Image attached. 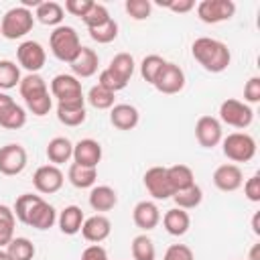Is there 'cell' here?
Masks as SVG:
<instances>
[{
    "instance_id": "18",
    "label": "cell",
    "mask_w": 260,
    "mask_h": 260,
    "mask_svg": "<svg viewBox=\"0 0 260 260\" xmlns=\"http://www.w3.org/2000/svg\"><path fill=\"white\" fill-rule=\"evenodd\" d=\"M112 232V221L104 215V213H95L87 219H83V225H81V236L91 242V244H100L104 242Z\"/></svg>"
},
{
    "instance_id": "7",
    "label": "cell",
    "mask_w": 260,
    "mask_h": 260,
    "mask_svg": "<svg viewBox=\"0 0 260 260\" xmlns=\"http://www.w3.org/2000/svg\"><path fill=\"white\" fill-rule=\"evenodd\" d=\"M219 120L232 128H248L254 120V110L246 104V102H240V100H234V98H228L221 102L219 106Z\"/></svg>"
},
{
    "instance_id": "6",
    "label": "cell",
    "mask_w": 260,
    "mask_h": 260,
    "mask_svg": "<svg viewBox=\"0 0 260 260\" xmlns=\"http://www.w3.org/2000/svg\"><path fill=\"white\" fill-rule=\"evenodd\" d=\"M221 150L232 162H248L256 154V140L248 132H232L221 138Z\"/></svg>"
},
{
    "instance_id": "48",
    "label": "cell",
    "mask_w": 260,
    "mask_h": 260,
    "mask_svg": "<svg viewBox=\"0 0 260 260\" xmlns=\"http://www.w3.org/2000/svg\"><path fill=\"white\" fill-rule=\"evenodd\" d=\"M156 4H158V6L169 8V10L177 12V14H187V12H191V10L195 8V2H193V0H171V2L156 0Z\"/></svg>"
},
{
    "instance_id": "50",
    "label": "cell",
    "mask_w": 260,
    "mask_h": 260,
    "mask_svg": "<svg viewBox=\"0 0 260 260\" xmlns=\"http://www.w3.org/2000/svg\"><path fill=\"white\" fill-rule=\"evenodd\" d=\"M248 260H260V244H254V246H252Z\"/></svg>"
},
{
    "instance_id": "37",
    "label": "cell",
    "mask_w": 260,
    "mask_h": 260,
    "mask_svg": "<svg viewBox=\"0 0 260 260\" xmlns=\"http://www.w3.org/2000/svg\"><path fill=\"white\" fill-rule=\"evenodd\" d=\"M114 95H116V93L104 89L102 85H93V87L87 91V98H85V100H87L89 106L95 108V110H110V108H114Z\"/></svg>"
},
{
    "instance_id": "38",
    "label": "cell",
    "mask_w": 260,
    "mask_h": 260,
    "mask_svg": "<svg viewBox=\"0 0 260 260\" xmlns=\"http://www.w3.org/2000/svg\"><path fill=\"white\" fill-rule=\"evenodd\" d=\"M87 30H89L91 41H95L100 45H108L118 37V22L114 18H110L108 22H104V24H100L95 28H87Z\"/></svg>"
},
{
    "instance_id": "2",
    "label": "cell",
    "mask_w": 260,
    "mask_h": 260,
    "mask_svg": "<svg viewBox=\"0 0 260 260\" xmlns=\"http://www.w3.org/2000/svg\"><path fill=\"white\" fill-rule=\"evenodd\" d=\"M193 59L209 73H221L230 67L232 53L225 43L211 39V37H199L191 45Z\"/></svg>"
},
{
    "instance_id": "42",
    "label": "cell",
    "mask_w": 260,
    "mask_h": 260,
    "mask_svg": "<svg viewBox=\"0 0 260 260\" xmlns=\"http://www.w3.org/2000/svg\"><path fill=\"white\" fill-rule=\"evenodd\" d=\"M124 8H126V12H128L134 20H144V18H148L150 12H152L150 0H126Z\"/></svg>"
},
{
    "instance_id": "41",
    "label": "cell",
    "mask_w": 260,
    "mask_h": 260,
    "mask_svg": "<svg viewBox=\"0 0 260 260\" xmlns=\"http://www.w3.org/2000/svg\"><path fill=\"white\" fill-rule=\"evenodd\" d=\"M24 104H26V108H28L30 114H35V116L41 118V116H47L51 112V108H53V95L47 91L43 95H37L32 100H26Z\"/></svg>"
},
{
    "instance_id": "44",
    "label": "cell",
    "mask_w": 260,
    "mask_h": 260,
    "mask_svg": "<svg viewBox=\"0 0 260 260\" xmlns=\"http://www.w3.org/2000/svg\"><path fill=\"white\" fill-rule=\"evenodd\" d=\"M162 260H195V256L187 244H171L167 248Z\"/></svg>"
},
{
    "instance_id": "9",
    "label": "cell",
    "mask_w": 260,
    "mask_h": 260,
    "mask_svg": "<svg viewBox=\"0 0 260 260\" xmlns=\"http://www.w3.org/2000/svg\"><path fill=\"white\" fill-rule=\"evenodd\" d=\"M26 150L18 142L0 146V173L6 177H16L26 169Z\"/></svg>"
},
{
    "instance_id": "39",
    "label": "cell",
    "mask_w": 260,
    "mask_h": 260,
    "mask_svg": "<svg viewBox=\"0 0 260 260\" xmlns=\"http://www.w3.org/2000/svg\"><path fill=\"white\" fill-rule=\"evenodd\" d=\"M165 63H167V61H165L160 55H146V57L142 59V63H140V75H142V79L152 85L154 79H156V75H158V71L162 69Z\"/></svg>"
},
{
    "instance_id": "3",
    "label": "cell",
    "mask_w": 260,
    "mask_h": 260,
    "mask_svg": "<svg viewBox=\"0 0 260 260\" xmlns=\"http://www.w3.org/2000/svg\"><path fill=\"white\" fill-rule=\"evenodd\" d=\"M49 47H51V53L55 55V59H59L63 63H71L83 45L73 26L61 24V26H55L53 32L49 35Z\"/></svg>"
},
{
    "instance_id": "43",
    "label": "cell",
    "mask_w": 260,
    "mask_h": 260,
    "mask_svg": "<svg viewBox=\"0 0 260 260\" xmlns=\"http://www.w3.org/2000/svg\"><path fill=\"white\" fill-rule=\"evenodd\" d=\"M98 85H102L104 89H108V91H112V93H116V91H120V89H124L128 83H124L122 79H118L108 67L100 73V77H98Z\"/></svg>"
},
{
    "instance_id": "46",
    "label": "cell",
    "mask_w": 260,
    "mask_h": 260,
    "mask_svg": "<svg viewBox=\"0 0 260 260\" xmlns=\"http://www.w3.org/2000/svg\"><path fill=\"white\" fill-rule=\"evenodd\" d=\"M244 195H246L248 201L260 203V173L252 175V177L244 183Z\"/></svg>"
},
{
    "instance_id": "12",
    "label": "cell",
    "mask_w": 260,
    "mask_h": 260,
    "mask_svg": "<svg viewBox=\"0 0 260 260\" xmlns=\"http://www.w3.org/2000/svg\"><path fill=\"white\" fill-rule=\"evenodd\" d=\"M152 85L156 87V91L167 93V95L179 93L185 87V73H183V69L179 65L167 61L162 65V69L158 71V75H156V79H154Z\"/></svg>"
},
{
    "instance_id": "22",
    "label": "cell",
    "mask_w": 260,
    "mask_h": 260,
    "mask_svg": "<svg viewBox=\"0 0 260 260\" xmlns=\"http://www.w3.org/2000/svg\"><path fill=\"white\" fill-rule=\"evenodd\" d=\"M118 203V193L110 185H93L89 191V205L93 211H110Z\"/></svg>"
},
{
    "instance_id": "13",
    "label": "cell",
    "mask_w": 260,
    "mask_h": 260,
    "mask_svg": "<svg viewBox=\"0 0 260 260\" xmlns=\"http://www.w3.org/2000/svg\"><path fill=\"white\" fill-rule=\"evenodd\" d=\"M142 181H144L146 191H148L154 199H158V201L171 199V197L175 195V191H173V187H171V183H169V177H167V167H150V169L144 173Z\"/></svg>"
},
{
    "instance_id": "1",
    "label": "cell",
    "mask_w": 260,
    "mask_h": 260,
    "mask_svg": "<svg viewBox=\"0 0 260 260\" xmlns=\"http://www.w3.org/2000/svg\"><path fill=\"white\" fill-rule=\"evenodd\" d=\"M14 217L24 223V225H30L35 230H49L55 225L57 221V211L51 203H47L41 195H32V193H22L16 197L14 201Z\"/></svg>"
},
{
    "instance_id": "4",
    "label": "cell",
    "mask_w": 260,
    "mask_h": 260,
    "mask_svg": "<svg viewBox=\"0 0 260 260\" xmlns=\"http://www.w3.org/2000/svg\"><path fill=\"white\" fill-rule=\"evenodd\" d=\"M32 26H35L32 10H28L24 6H14L4 12L2 22H0V35L8 41H16V39H22L24 35H28L32 30Z\"/></svg>"
},
{
    "instance_id": "17",
    "label": "cell",
    "mask_w": 260,
    "mask_h": 260,
    "mask_svg": "<svg viewBox=\"0 0 260 260\" xmlns=\"http://www.w3.org/2000/svg\"><path fill=\"white\" fill-rule=\"evenodd\" d=\"M102 160V144L93 138H81L73 144V162L81 167H93L98 169V162Z\"/></svg>"
},
{
    "instance_id": "45",
    "label": "cell",
    "mask_w": 260,
    "mask_h": 260,
    "mask_svg": "<svg viewBox=\"0 0 260 260\" xmlns=\"http://www.w3.org/2000/svg\"><path fill=\"white\" fill-rule=\"evenodd\" d=\"M244 102L250 106V104H258L260 102V77L254 75L246 81L244 85Z\"/></svg>"
},
{
    "instance_id": "30",
    "label": "cell",
    "mask_w": 260,
    "mask_h": 260,
    "mask_svg": "<svg viewBox=\"0 0 260 260\" xmlns=\"http://www.w3.org/2000/svg\"><path fill=\"white\" fill-rule=\"evenodd\" d=\"M18 91H20V95H22L24 102H26V100H32V98H37V95L47 93L49 87H47V81H45L39 73H26V75L20 79V83H18Z\"/></svg>"
},
{
    "instance_id": "35",
    "label": "cell",
    "mask_w": 260,
    "mask_h": 260,
    "mask_svg": "<svg viewBox=\"0 0 260 260\" xmlns=\"http://www.w3.org/2000/svg\"><path fill=\"white\" fill-rule=\"evenodd\" d=\"M130 250H132V258H134V260H154V256H156L154 242H152L146 234H138V236L132 240Z\"/></svg>"
},
{
    "instance_id": "28",
    "label": "cell",
    "mask_w": 260,
    "mask_h": 260,
    "mask_svg": "<svg viewBox=\"0 0 260 260\" xmlns=\"http://www.w3.org/2000/svg\"><path fill=\"white\" fill-rule=\"evenodd\" d=\"M167 177H169V183L173 187V191H183L191 185H195V175L191 171V167L187 165H173V167H167Z\"/></svg>"
},
{
    "instance_id": "25",
    "label": "cell",
    "mask_w": 260,
    "mask_h": 260,
    "mask_svg": "<svg viewBox=\"0 0 260 260\" xmlns=\"http://www.w3.org/2000/svg\"><path fill=\"white\" fill-rule=\"evenodd\" d=\"M83 211L81 207L77 205H67L65 209H61L59 217H57V223H59V230L65 234V236H75L77 232H81V225H83Z\"/></svg>"
},
{
    "instance_id": "19",
    "label": "cell",
    "mask_w": 260,
    "mask_h": 260,
    "mask_svg": "<svg viewBox=\"0 0 260 260\" xmlns=\"http://www.w3.org/2000/svg\"><path fill=\"white\" fill-rule=\"evenodd\" d=\"M132 219H134V223H136V228H140V230H144V232H150V230H154L156 225H158V221H160V211H158V207H156V203L154 201H138L136 205H134V209H132Z\"/></svg>"
},
{
    "instance_id": "51",
    "label": "cell",
    "mask_w": 260,
    "mask_h": 260,
    "mask_svg": "<svg viewBox=\"0 0 260 260\" xmlns=\"http://www.w3.org/2000/svg\"><path fill=\"white\" fill-rule=\"evenodd\" d=\"M258 219H260V213L256 211V213H254V217H252V232H254L256 236H260V228H258Z\"/></svg>"
},
{
    "instance_id": "40",
    "label": "cell",
    "mask_w": 260,
    "mask_h": 260,
    "mask_svg": "<svg viewBox=\"0 0 260 260\" xmlns=\"http://www.w3.org/2000/svg\"><path fill=\"white\" fill-rule=\"evenodd\" d=\"M112 16H110V12H108V8L104 6V4H98V2H93V6L89 8V12L81 18L83 20V24L87 26V28H95V26H100V24H104V22H108Z\"/></svg>"
},
{
    "instance_id": "14",
    "label": "cell",
    "mask_w": 260,
    "mask_h": 260,
    "mask_svg": "<svg viewBox=\"0 0 260 260\" xmlns=\"http://www.w3.org/2000/svg\"><path fill=\"white\" fill-rule=\"evenodd\" d=\"M26 124V112L8 93L0 91V126L8 130H18Z\"/></svg>"
},
{
    "instance_id": "10",
    "label": "cell",
    "mask_w": 260,
    "mask_h": 260,
    "mask_svg": "<svg viewBox=\"0 0 260 260\" xmlns=\"http://www.w3.org/2000/svg\"><path fill=\"white\" fill-rule=\"evenodd\" d=\"M16 59H18V65L28 73H39L45 67L47 53L39 41H22L16 49Z\"/></svg>"
},
{
    "instance_id": "34",
    "label": "cell",
    "mask_w": 260,
    "mask_h": 260,
    "mask_svg": "<svg viewBox=\"0 0 260 260\" xmlns=\"http://www.w3.org/2000/svg\"><path fill=\"white\" fill-rule=\"evenodd\" d=\"M6 252L12 260H32L35 258V244L28 238H12L6 246Z\"/></svg>"
},
{
    "instance_id": "21",
    "label": "cell",
    "mask_w": 260,
    "mask_h": 260,
    "mask_svg": "<svg viewBox=\"0 0 260 260\" xmlns=\"http://www.w3.org/2000/svg\"><path fill=\"white\" fill-rule=\"evenodd\" d=\"M110 122L118 130H132L140 122V114L132 104H116L110 112Z\"/></svg>"
},
{
    "instance_id": "32",
    "label": "cell",
    "mask_w": 260,
    "mask_h": 260,
    "mask_svg": "<svg viewBox=\"0 0 260 260\" xmlns=\"http://www.w3.org/2000/svg\"><path fill=\"white\" fill-rule=\"evenodd\" d=\"M173 201H175V205L179 209H185V211L187 209H195L203 201V189L195 183V185H191V187H187L183 191H177L173 195Z\"/></svg>"
},
{
    "instance_id": "53",
    "label": "cell",
    "mask_w": 260,
    "mask_h": 260,
    "mask_svg": "<svg viewBox=\"0 0 260 260\" xmlns=\"http://www.w3.org/2000/svg\"><path fill=\"white\" fill-rule=\"evenodd\" d=\"M246 260H248V258H246Z\"/></svg>"
},
{
    "instance_id": "23",
    "label": "cell",
    "mask_w": 260,
    "mask_h": 260,
    "mask_svg": "<svg viewBox=\"0 0 260 260\" xmlns=\"http://www.w3.org/2000/svg\"><path fill=\"white\" fill-rule=\"evenodd\" d=\"M47 158L55 167L67 162L69 158H73V142L67 136H55V138H51L49 144H47Z\"/></svg>"
},
{
    "instance_id": "47",
    "label": "cell",
    "mask_w": 260,
    "mask_h": 260,
    "mask_svg": "<svg viewBox=\"0 0 260 260\" xmlns=\"http://www.w3.org/2000/svg\"><path fill=\"white\" fill-rule=\"evenodd\" d=\"M91 6H93V0H67L63 10H67V12L73 14V16L83 18V16L89 12Z\"/></svg>"
},
{
    "instance_id": "5",
    "label": "cell",
    "mask_w": 260,
    "mask_h": 260,
    "mask_svg": "<svg viewBox=\"0 0 260 260\" xmlns=\"http://www.w3.org/2000/svg\"><path fill=\"white\" fill-rule=\"evenodd\" d=\"M51 95L63 106H85L81 81L71 73H59L51 79Z\"/></svg>"
},
{
    "instance_id": "20",
    "label": "cell",
    "mask_w": 260,
    "mask_h": 260,
    "mask_svg": "<svg viewBox=\"0 0 260 260\" xmlns=\"http://www.w3.org/2000/svg\"><path fill=\"white\" fill-rule=\"evenodd\" d=\"M98 65H100V57L89 47H81L79 53L75 55V59L69 63V67H71V71H73V75L77 79L79 77H91V75H95Z\"/></svg>"
},
{
    "instance_id": "33",
    "label": "cell",
    "mask_w": 260,
    "mask_h": 260,
    "mask_svg": "<svg viewBox=\"0 0 260 260\" xmlns=\"http://www.w3.org/2000/svg\"><path fill=\"white\" fill-rule=\"evenodd\" d=\"M14 225H16L14 211L8 205L0 203V250L6 248L14 238Z\"/></svg>"
},
{
    "instance_id": "11",
    "label": "cell",
    "mask_w": 260,
    "mask_h": 260,
    "mask_svg": "<svg viewBox=\"0 0 260 260\" xmlns=\"http://www.w3.org/2000/svg\"><path fill=\"white\" fill-rule=\"evenodd\" d=\"M63 183H65V175H63L61 169L55 167V165H43V167H39V169L35 171V175H32V185H35V189H37L39 193H43V195H53V193H57V191L63 187Z\"/></svg>"
},
{
    "instance_id": "27",
    "label": "cell",
    "mask_w": 260,
    "mask_h": 260,
    "mask_svg": "<svg viewBox=\"0 0 260 260\" xmlns=\"http://www.w3.org/2000/svg\"><path fill=\"white\" fill-rule=\"evenodd\" d=\"M67 179L75 189H91L98 181V169L81 167L77 162H71V167L67 171Z\"/></svg>"
},
{
    "instance_id": "15",
    "label": "cell",
    "mask_w": 260,
    "mask_h": 260,
    "mask_svg": "<svg viewBox=\"0 0 260 260\" xmlns=\"http://www.w3.org/2000/svg\"><path fill=\"white\" fill-rule=\"evenodd\" d=\"M195 138L203 148H213L221 142V122L213 116H201L195 122Z\"/></svg>"
},
{
    "instance_id": "31",
    "label": "cell",
    "mask_w": 260,
    "mask_h": 260,
    "mask_svg": "<svg viewBox=\"0 0 260 260\" xmlns=\"http://www.w3.org/2000/svg\"><path fill=\"white\" fill-rule=\"evenodd\" d=\"M87 118V112H85V106H63V104H57V120L65 126H81Z\"/></svg>"
},
{
    "instance_id": "26",
    "label": "cell",
    "mask_w": 260,
    "mask_h": 260,
    "mask_svg": "<svg viewBox=\"0 0 260 260\" xmlns=\"http://www.w3.org/2000/svg\"><path fill=\"white\" fill-rule=\"evenodd\" d=\"M162 225L167 230V234L171 236H185L189 232V225H191V217L185 209H179V207H173L169 209L165 215H162Z\"/></svg>"
},
{
    "instance_id": "52",
    "label": "cell",
    "mask_w": 260,
    "mask_h": 260,
    "mask_svg": "<svg viewBox=\"0 0 260 260\" xmlns=\"http://www.w3.org/2000/svg\"><path fill=\"white\" fill-rule=\"evenodd\" d=\"M0 260H12V258L8 256V252H6V250H0Z\"/></svg>"
},
{
    "instance_id": "16",
    "label": "cell",
    "mask_w": 260,
    "mask_h": 260,
    "mask_svg": "<svg viewBox=\"0 0 260 260\" xmlns=\"http://www.w3.org/2000/svg\"><path fill=\"white\" fill-rule=\"evenodd\" d=\"M213 185L223 191V193H232V191H238L242 185H244V173L238 165L234 162H225V165H219L215 171H213Z\"/></svg>"
},
{
    "instance_id": "24",
    "label": "cell",
    "mask_w": 260,
    "mask_h": 260,
    "mask_svg": "<svg viewBox=\"0 0 260 260\" xmlns=\"http://www.w3.org/2000/svg\"><path fill=\"white\" fill-rule=\"evenodd\" d=\"M65 16V10L59 2L53 0H43L37 8H35V20H39L45 26H61Z\"/></svg>"
},
{
    "instance_id": "8",
    "label": "cell",
    "mask_w": 260,
    "mask_h": 260,
    "mask_svg": "<svg viewBox=\"0 0 260 260\" xmlns=\"http://www.w3.org/2000/svg\"><path fill=\"white\" fill-rule=\"evenodd\" d=\"M236 14V4L232 0H201L197 4V16L205 24L225 22Z\"/></svg>"
},
{
    "instance_id": "49",
    "label": "cell",
    "mask_w": 260,
    "mask_h": 260,
    "mask_svg": "<svg viewBox=\"0 0 260 260\" xmlns=\"http://www.w3.org/2000/svg\"><path fill=\"white\" fill-rule=\"evenodd\" d=\"M79 260H110V258H108V252H106L104 246L91 244V246H87V248L81 252V258H79Z\"/></svg>"
},
{
    "instance_id": "36",
    "label": "cell",
    "mask_w": 260,
    "mask_h": 260,
    "mask_svg": "<svg viewBox=\"0 0 260 260\" xmlns=\"http://www.w3.org/2000/svg\"><path fill=\"white\" fill-rule=\"evenodd\" d=\"M20 79H22L20 67L10 59H2L0 61V89H12L20 83Z\"/></svg>"
},
{
    "instance_id": "29",
    "label": "cell",
    "mask_w": 260,
    "mask_h": 260,
    "mask_svg": "<svg viewBox=\"0 0 260 260\" xmlns=\"http://www.w3.org/2000/svg\"><path fill=\"white\" fill-rule=\"evenodd\" d=\"M108 69H110L118 79H122L124 83H128V81H130V77L134 75L136 63H134V57H132L130 53H118V55H114V57H112V61H110V65H108Z\"/></svg>"
}]
</instances>
